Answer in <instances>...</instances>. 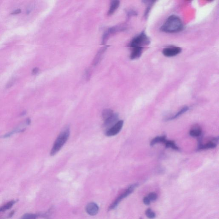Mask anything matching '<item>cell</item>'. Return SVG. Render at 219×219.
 <instances>
[{
  "mask_svg": "<svg viewBox=\"0 0 219 219\" xmlns=\"http://www.w3.org/2000/svg\"><path fill=\"white\" fill-rule=\"evenodd\" d=\"M183 28V24L180 18L175 15H172L161 27L160 30L165 32L174 33L181 31Z\"/></svg>",
  "mask_w": 219,
  "mask_h": 219,
  "instance_id": "cell-1",
  "label": "cell"
},
{
  "mask_svg": "<svg viewBox=\"0 0 219 219\" xmlns=\"http://www.w3.org/2000/svg\"><path fill=\"white\" fill-rule=\"evenodd\" d=\"M70 131L66 128L62 131L55 140L50 152L51 156H54L61 149L70 137Z\"/></svg>",
  "mask_w": 219,
  "mask_h": 219,
  "instance_id": "cell-2",
  "label": "cell"
},
{
  "mask_svg": "<svg viewBox=\"0 0 219 219\" xmlns=\"http://www.w3.org/2000/svg\"><path fill=\"white\" fill-rule=\"evenodd\" d=\"M149 43V38L146 34L143 32L133 38L130 43L129 46L132 48L135 47L143 48V47L148 45Z\"/></svg>",
  "mask_w": 219,
  "mask_h": 219,
  "instance_id": "cell-3",
  "label": "cell"
},
{
  "mask_svg": "<svg viewBox=\"0 0 219 219\" xmlns=\"http://www.w3.org/2000/svg\"><path fill=\"white\" fill-rule=\"evenodd\" d=\"M137 186H138L137 184H135L132 185H131L130 186L128 187V188L126 190V191H125L124 193H122V194H121V195L115 200V201H114L113 203L110 206L109 210H113V209L116 208L122 200L124 199L125 197L128 196L129 194L132 193L133 191H134V190H135V188L137 187Z\"/></svg>",
  "mask_w": 219,
  "mask_h": 219,
  "instance_id": "cell-4",
  "label": "cell"
},
{
  "mask_svg": "<svg viewBox=\"0 0 219 219\" xmlns=\"http://www.w3.org/2000/svg\"><path fill=\"white\" fill-rule=\"evenodd\" d=\"M123 124L124 122L123 120L118 121L112 127L105 131V135L107 137L116 135L120 131L123 127Z\"/></svg>",
  "mask_w": 219,
  "mask_h": 219,
  "instance_id": "cell-5",
  "label": "cell"
},
{
  "mask_svg": "<svg viewBox=\"0 0 219 219\" xmlns=\"http://www.w3.org/2000/svg\"><path fill=\"white\" fill-rule=\"evenodd\" d=\"M181 50V48L178 47L169 46L163 49L162 52L166 57H172L178 55Z\"/></svg>",
  "mask_w": 219,
  "mask_h": 219,
  "instance_id": "cell-6",
  "label": "cell"
},
{
  "mask_svg": "<svg viewBox=\"0 0 219 219\" xmlns=\"http://www.w3.org/2000/svg\"><path fill=\"white\" fill-rule=\"evenodd\" d=\"M119 115L117 113H114L112 116L104 121L103 128L105 130V131L112 127L118 121Z\"/></svg>",
  "mask_w": 219,
  "mask_h": 219,
  "instance_id": "cell-7",
  "label": "cell"
},
{
  "mask_svg": "<svg viewBox=\"0 0 219 219\" xmlns=\"http://www.w3.org/2000/svg\"><path fill=\"white\" fill-rule=\"evenodd\" d=\"M86 210L87 213L90 215H96L99 212V207L95 203H89L86 206Z\"/></svg>",
  "mask_w": 219,
  "mask_h": 219,
  "instance_id": "cell-8",
  "label": "cell"
},
{
  "mask_svg": "<svg viewBox=\"0 0 219 219\" xmlns=\"http://www.w3.org/2000/svg\"><path fill=\"white\" fill-rule=\"evenodd\" d=\"M218 138L213 139L212 141H209L206 144L203 145L199 143V150H204L214 149L217 146V143L218 142Z\"/></svg>",
  "mask_w": 219,
  "mask_h": 219,
  "instance_id": "cell-9",
  "label": "cell"
},
{
  "mask_svg": "<svg viewBox=\"0 0 219 219\" xmlns=\"http://www.w3.org/2000/svg\"><path fill=\"white\" fill-rule=\"evenodd\" d=\"M143 48H142L140 47L132 48V51L131 55V58L134 59L139 58L142 55Z\"/></svg>",
  "mask_w": 219,
  "mask_h": 219,
  "instance_id": "cell-10",
  "label": "cell"
},
{
  "mask_svg": "<svg viewBox=\"0 0 219 219\" xmlns=\"http://www.w3.org/2000/svg\"><path fill=\"white\" fill-rule=\"evenodd\" d=\"M119 5H120V2L119 1L115 0V1H112L110 4V7L107 15L108 16H110L113 14L118 8Z\"/></svg>",
  "mask_w": 219,
  "mask_h": 219,
  "instance_id": "cell-11",
  "label": "cell"
},
{
  "mask_svg": "<svg viewBox=\"0 0 219 219\" xmlns=\"http://www.w3.org/2000/svg\"><path fill=\"white\" fill-rule=\"evenodd\" d=\"M166 137L165 136H158L154 138L153 140L151 141L150 145L151 146H153L159 143H163L166 141Z\"/></svg>",
  "mask_w": 219,
  "mask_h": 219,
  "instance_id": "cell-12",
  "label": "cell"
},
{
  "mask_svg": "<svg viewBox=\"0 0 219 219\" xmlns=\"http://www.w3.org/2000/svg\"><path fill=\"white\" fill-rule=\"evenodd\" d=\"M188 110V106H185V107H183L177 113H176V114L174 115V116H173V117H171L167 119V120H172L176 119L177 118L180 116H181L182 114H184V113H185Z\"/></svg>",
  "mask_w": 219,
  "mask_h": 219,
  "instance_id": "cell-13",
  "label": "cell"
},
{
  "mask_svg": "<svg viewBox=\"0 0 219 219\" xmlns=\"http://www.w3.org/2000/svg\"><path fill=\"white\" fill-rule=\"evenodd\" d=\"M202 130L199 127L192 128L190 131V135L193 137H199L202 135Z\"/></svg>",
  "mask_w": 219,
  "mask_h": 219,
  "instance_id": "cell-14",
  "label": "cell"
},
{
  "mask_svg": "<svg viewBox=\"0 0 219 219\" xmlns=\"http://www.w3.org/2000/svg\"><path fill=\"white\" fill-rule=\"evenodd\" d=\"M114 113L111 109H106L104 110L102 113V117L104 121L106 120L107 119L109 118L110 117L112 116Z\"/></svg>",
  "mask_w": 219,
  "mask_h": 219,
  "instance_id": "cell-15",
  "label": "cell"
},
{
  "mask_svg": "<svg viewBox=\"0 0 219 219\" xmlns=\"http://www.w3.org/2000/svg\"><path fill=\"white\" fill-rule=\"evenodd\" d=\"M164 144H165L167 148L172 149L174 150H179L178 147L176 145L175 142L173 141L167 140L165 142Z\"/></svg>",
  "mask_w": 219,
  "mask_h": 219,
  "instance_id": "cell-16",
  "label": "cell"
},
{
  "mask_svg": "<svg viewBox=\"0 0 219 219\" xmlns=\"http://www.w3.org/2000/svg\"><path fill=\"white\" fill-rule=\"evenodd\" d=\"M106 48L105 47L102 49H101L99 51V52L97 54L95 58L94 62H93V64H94V65H96L97 64V63H98L99 61L100 60L101 56H102L104 52H105Z\"/></svg>",
  "mask_w": 219,
  "mask_h": 219,
  "instance_id": "cell-17",
  "label": "cell"
},
{
  "mask_svg": "<svg viewBox=\"0 0 219 219\" xmlns=\"http://www.w3.org/2000/svg\"><path fill=\"white\" fill-rule=\"evenodd\" d=\"M15 203L16 201L14 200L9 202V203H7L5 205V206L0 208V211H1V212H3V211H6V210L10 209V208L12 207L14 204Z\"/></svg>",
  "mask_w": 219,
  "mask_h": 219,
  "instance_id": "cell-18",
  "label": "cell"
},
{
  "mask_svg": "<svg viewBox=\"0 0 219 219\" xmlns=\"http://www.w3.org/2000/svg\"><path fill=\"white\" fill-rule=\"evenodd\" d=\"M145 214L150 219H153L156 217V214L150 209H148L145 212Z\"/></svg>",
  "mask_w": 219,
  "mask_h": 219,
  "instance_id": "cell-19",
  "label": "cell"
},
{
  "mask_svg": "<svg viewBox=\"0 0 219 219\" xmlns=\"http://www.w3.org/2000/svg\"><path fill=\"white\" fill-rule=\"evenodd\" d=\"M37 216L31 214H26L24 215L21 219H36Z\"/></svg>",
  "mask_w": 219,
  "mask_h": 219,
  "instance_id": "cell-20",
  "label": "cell"
},
{
  "mask_svg": "<svg viewBox=\"0 0 219 219\" xmlns=\"http://www.w3.org/2000/svg\"><path fill=\"white\" fill-rule=\"evenodd\" d=\"M148 198L150 201H154L157 199V195L155 193H149L148 196Z\"/></svg>",
  "mask_w": 219,
  "mask_h": 219,
  "instance_id": "cell-21",
  "label": "cell"
},
{
  "mask_svg": "<svg viewBox=\"0 0 219 219\" xmlns=\"http://www.w3.org/2000/svg\"><path fill=\"white\" fill-rule=\"evenodd\" d=\"M143 203L146 205H149L150 203V200L147 197H144L143 198Z\"/></svg>",
  "mask_w": 219,
  "mask_h": 219,
  "instance_id": "cell-22",
  "label": "cell"
},
{
  "mask_svg": "<svg viewBox=\"0 0 219 219\" xmlns=\"http://www.w3.org/2000/svg\"><path fill=\"white\" fill-rule=\"evenodd\" d=\"M39 69H38V68H34V69H33L32 71L33 74H34V75H35V74H37L38 72H39Z\"/></svg>",
  "mask_w": 219,
  "mask_h": 219,
  "instance_id": "cell-23",
  "label": "cell"
},
{
  "mask_svg": "<svg viewBox=\"0 0 219 219\" xmlns=\"http://www.w3.org/2000/svg\"><path fill=\"white\" fill-rule=\"evenodd\" d=\"M13 80H11V81L9 82L8 83V84H7V88H9V87H11V86L13 85Z\"/></svg>",
  "mask_w": 219,
  "mask_h": 219,
  "instance_id": "cell-24",
  "label": "cell"
},
{
  "mask_svg": "<svg viewBox=\"0 0 219 219\" xmlns=\"http://www.w3.org/2000/svg\"><path fill=\"white\" fill-rule=\"evenodd\" d=\"M21 13V9H17V10H15L14 12H13V13L12 14H19L20 13Z\"/></svg>",
  "mask_w": 219,
  "mask_h": 219,
  "instance_id": "cell-25",
  "label": "cell"
},
{
  "mask_svg": "<svg viewBox=\"0 0 219 219\" xmlns=\"http://www.w3.org/2000/svg\"><path fill=\"white\" fill-rule=\"evenodd\" d=\"M14 214V210H13V211H12L11 212H10V213L9 214V215H8V217H7V218H11V217L13 216Z\"/></svg>",
  "mask_w": 219,
  "mask_h": 219,
  "instance_id": "cell-26",
  "label": "cell"
}]
</instances>
